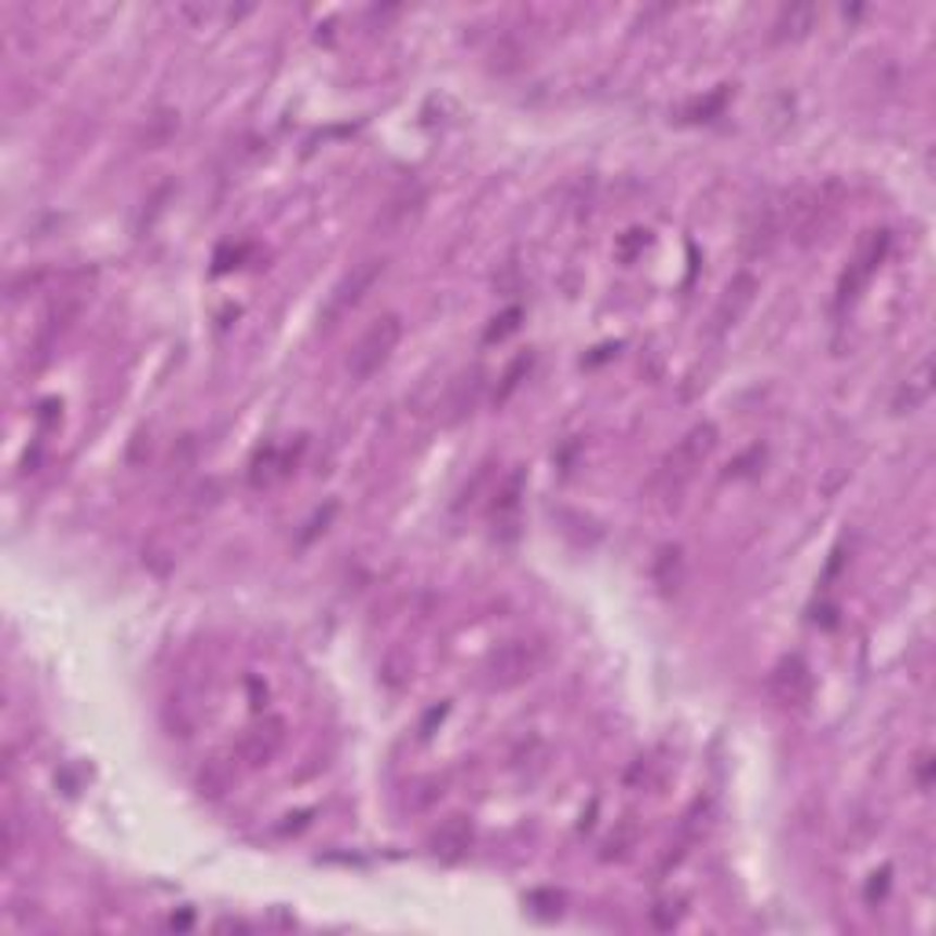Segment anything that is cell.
Wrapping results in <instances>:
<instances>
[{
    "mask_svg": "<svg viewBox=\"0 0 936 936\" xmlns=\"http://www.w3.org/2000/svg\"><path fill=\"white\" fill-rule=\"evenodd\" d=\"M644 246H648V230L633 227V230H626V238L619 241L615 253H619V260H626V264H629V260H637L644 253Z\"/></svg>",
    "mask_w": 936,
    "mask_h": 936,
    "instance_id": "d6986e66",
    "label": "cell"
},
{
    "mask_svg": "<svg viewBox=\"0 0 936 936\" xmlns=\"http://www.w3.org/2000/svg\"><path fill=\"white\" fill-rule=\"evenodd\" d=\"M399 340H402V319L396 315V311L374 319L348 351V377L370 380L391 359V351L399 348Z\"/></svg>",
    "mask_w": 936,
    "mask_h": 936,
    "instance_id": "277c9868",
    "label": "cell"
},
{
    "mask_svg": "<svg viewBox=\"0 0 936 936\" xmlns=\"http://www.w3.org/2000/svg\"><path fill=\"white\" fill-rule=\"evenodd\" d=\"M713 450H717V428H713L710 421H702V425H696L691 432H684L677 447L662 458V465L656 472V483H651L662 506L666 509L681 506L684 490L691 487V479L699 476V469L707 465Z\"/></svg>",
    "mask_w": 936,
    "mask_h": 936,
    "instance_id": "6da1fadb",
    "label": "cell"
},
{
    "mask_svg": "<svg viewBox=\"0 0 936 936\" xmlns=\"http://www.w3.org/2000/svg\"><path fill=\"white\" fill-rule=\"evenodd\" d=\"M520 319H523V308H509L506 315H498V319H495V326L487 329V340H501V337H509L512 329H520Z\"/></svg>",
    "mask_w": 936,
    "mask_h": 936,
    "instance_id": "44dd1931",
    "label": "cell"
},
{
    "mask_svg": "<svg viewBox=\"0 0 936 936\" xmlns=\"http://www.w3.org/2000/svg\"><path fill=\"white\" fill-rule=\"evenodd\" d=\"M421 190H402V195H396L385 205V220L391 227H402L407 220H414V213H421Z\"/></svg>",
    "mask_w": 936,
    "mask_h": 936,
    "instance_id": "2e32d148",
    "label": "cell"
},
{
    "mask_svg": "<svg viewBox=\"0 0 936 936\" xmlns=\"http://www.w3.org/2000/svg\"><path fill=\"white\" fill-rule=\"evenodd\" d=\"M230 779H235V772H230V764L216 758V761H209L205 769H201L198 787H201V794H209V798H220V794H224V790L230 787Z\"/></svg>",
    "mask_w": 936,
    "mask_h": 936,
    "instance_id": "9a60e30c",
    "label": "cell"
},
{
    "mask_svg": "<svg viewBox=\"0 0 936 936\" xmlns=\"http://www.w3.org/2000/svg\"><path fill=\"white\" fill-rule=\"evenodd\" d=\"M479 391H483V374L479 370H472V374H461L458 380H450L447 388V402H442V421L447 425H458V421H465L472 410H476L479 402Z\"/></svg>",
    "mask_w": 936,
    "mask_h": 936,
    "instance_id": "7c38bea8",
    "label": "cell"
},
{
    "mask_svg": "<svg viewBox=\"0 0 936 936\" xmlns=\"http://www.w3.org/2000/svg\"><path fill=\"white\" fill-rule=\"evenodd\" d=\"M546 662H549V644L541 637H512L490 651L483 673H487V684L495 691H512L520 684L535 681Z\"/></svg>",
    "mask_w": 936,
    "mask_h": 936,
    "instance_id": "7a4b0ae2",
    "label": "cell"
},
{
    "mask_svg": "<svg viewBox=\"0 0 936 936\" xmlns=\"http://www.w3.org/2000/svg\"><path fill=\"white\" fill-rule=\"evenodd\" d=\"M919 761H922L919 764V783H922V787H929V753H922Z\"/></svg>",
    "mask_w": 936,
    "mask_h": 936,
    "instance_id": "7402d4cb",
    "label": "cell"
},
{
    "mask_svg": "<svg viewBox=\"0 0 936 936\" xmlns=\"http://www.w3.org/2000/svg\"><path fill=\"white\" fill-rule=\"evenodd\" d=\"M439 798H442V783H439V779L414 783V790L407 794V809H410V812H428Z\"/></svg>",
    "mask_w": 936,
    "mask_h": 936,
    "instance_id": "e0dca14e",
    "label": "cell"
},
{
    "mask_svg": "<svg viewBox=\"0 0 936 936\" xmlns=\"http://www.w3.org/2000/svg\"><path fill=\"white\" fill-rule=\"evenodd\" d=\"M885 253H889V230H868V238L860 241L857 257H852V264H849V271H845L841 286H838L841 304H845V300H852L863 286H868V278L878 271Z\"/></svg>",
    "mask_w": 936,
    "mask_h": 936,
    "instance_id": "52a82bcc",
    "label": "cell"
},
{
    "mask_svg": "<svg viewBox=\"0 0 936 936\" xmlns=\"http://www.w3.org/2000/svg\"><path fill=\"white\" fill-rule=\"evenodd\" d=\"M681 571H684V557H681V549L677 546H666L659 552V560H656V582L662 589H677L681 586Z\"/></svg>",
    "mask_w": 936,
    "mask_h": 936,
    "instance_id": "5bb4252c",
    "label": "cell"
},
{
    "mask_svg": "<svg viewBox=\"0 0 936 936\" xmlns=\"http://www.w3.org/2000/svg\"><path fill=\"white\" fill-rule=\"evenodd\" d=\"M282 747H286V721L267 717L253 724V728L238 739V761L246 764V769H264V764L278 758Z\"/></svg>",
    "mask_w": 936,
    "mask_h": 936,
    "instance_id": "9c48e42d",
    "label": "cell"
},
{
    "mask_svg": "<svg viewBox=\"0 0 936 936\" xmlns=\"http://www.w3.org/2000/svg\"><path fill=\"white\" fill-rule=\"evenodd\" d=\"M385 271H388L385 257H366V260H359V264H351V271H345V278L337 282L334 294H329V300H326V319H340L345 311L359 308Z\"/></svg>",
    "mask_w": 936,
    "mask_h": 936,
    "instance_id": "5b68a950",
    "label": "cell"
},
{
    "mask_svg": "<svg viewBox=\"0 0 936 936\" xmlns=\"http://www.w3.org/2000/svg\"><path fill=\"white\" fill-rule=\"evenodd\" d=\"M428 845H432V857L454 863L472 849V823L465 816H450L447 823H439V831L432 834Z\"/></svg>",
    "mask_w": 936,
    "mask_h": 936,
    "instance_id": "8fae6325",
    "label": "cell"
},
{
    "mask_svg": "<svg viewBox=\"0 0 936 936\" xmlns=\"http://www.w3.org/2000/svg\"><path fill=\"white\" fill-rule=\"evenodd\" d=\"M74 319H77V300H63V304L48 308L45 322H40L37 334H34V345H26V362H29V355H34V366H40V362L52 355V348L59 345V337L66 334Z\"/></svg>",
    "mask_w": 936,
    "mask_h": 936,
    "instance_id": "30bf717a",
    "label": "cell"
},
{
    "mask_svg": "<svg viewBox=\"0 0 936 936\" xmlns=\"http://www.w3.org/2000/svg\"><path fill=\"white\" fill-rule=\"evenodd\" d=\"M527 370H531V355H520V359L506 370V377H501V388H498V396H495V399H498V402H506V399L512 396V391L520 388V380L527 377Z\"/></svg>",
    "mask_w": 936,
    "mask_h": 936,
    "instance_id": "ac0fdd59",
    "label": "cell"
},
{
    "mask_svg": "<svg viewBox=\"0 0 936 936\" xmlns=\"http://www.w3.org/2000/svg\"><path fill=\"white\" fill-rule=\"evenodd\" d=\"M812 23H816V8L790 4V8H783V12L776 15V23H772V37H776V40H798V37L809 34Z\"/></svg>",
    "mask_w": 936,
    "mask_h": 936,
    "instance_id": "4fadbf2b",
    "label": "cell"
},
{
    "mask_svg": "<svg viewBox=\"0 0 936 936\" xmlns=\"http://www.w3.org/2000/svg\"><path fill=\"white\" fill-rule=\"evenodd\" d=\"M753 297H758V278H753L750 271L732 275V282L724 286L717 308H713V315H710V337H724L728 329H736L739 319L750 311Z\"/></svg>",
    "mask_w": 936,
    "mask_h": 936,
    "instance_id": "8992f818",
    "label": "cell"
},
{
    "mask_svg": "<svg viewBox=\"0 0 936 936\" xmlns=\"http://www.w3.org/2000/svg\"><path fill=\"white\" fill-rule=\"evenodd\" d=\"M903 396H908V410H914L925 396H929V362H922L919 374H914L908 380V388H903Z\"/></svg>",
    "mask_w": 936,
    "mask_h": 936,
    "instance_id": "ffe728a7",
    "label": "cell"
},
{
    "mask_svg": "<svg viewBox=\"0 0 936 936\" xmlns=\"http://www.w3.org/2000/svg\"><path fill=\"white\" fill-rule=\"evenodd\" d=\"M769 691L783 710H798L812 696V670L804 666L801 656L779 659L776 670H772V677H769Z\"/></svg>",
    "mask_w": 936,
    "mask_h": 936,
    "instance_id": "ba28073f",
    "label": "cell"
},
{
    "mask_svg": "<svg viewBox=\"0 0 936 936\" xmlns=\"http://www.w3.org/2000/svg\"><path fill=\"white\" fill-rule=\"evenodd\" d=\"M841 184L838 179H831V184L823 187H809L801 190V195H794L787 201V213H779V227L783 235H794L801 241V246H809V241H816L823 230L831 227V220L838 216L841 209Z\"/></svg>",
    "mask_w": 936,
    "mask_h": 936,
    "instance_id": "3957f363",
    "label": "cell"
}]
</instances>
